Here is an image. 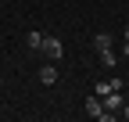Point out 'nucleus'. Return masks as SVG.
<instances>
[{"label":"nucleus","instance_id":"7ed1b4c3","mask_svg":"<svg viewBox=\"0 0 129 122\" xmlns=\"http://www.w3.org/2000/svg\"><path fill=\"white\" fill-rule=\"evenodd\" d=\"M101 101H104V111H118V108H122V104H125V101H122V94H118V90H111V94H104Z\"/></svg>","mask_w":129,"mask_h":122},{"label":"nucleus","instance_id":"9d476101","mask_svg":"<svg viewBox=\"0 0 129 122\" xmlns=\"http://www.w3.org/2000/svg\"><path fill=\"white\" fill-rule=\"evenodd\" d=\"M125 43H129V25H125Z\"/></svg>","mask_w":129,"mask_h":122},{"label":"nucleus","instance_id":"6e6552de","mask_svg":"<svg viewBox=\"0 0 129 122\" xmlns=\"http://www.w3.org/2000/svg\"><path fill=\"white\" fill-rule=\"evenodd\" d=\"M101 61H104L108 68H111V65H115V54H111V50H101Z\"/></svg>","mask_w":129,"mask_h":122},{"label":"nucleus","instance_id":"20e7f679","mask_svg":"<svg viewBox=\"0 0 129 122\" xmlns=\"http://www.w3.org/2000/svg\"><path fill=\"white\" fill-rule=\"evenodd\" d=\"M40 83H43V86H54V83H57V68H54V65H43V68H40Z\"/></svg>","mask_w":129,"mask_h":122},{"label":"nucleus","instance_id":"1a4fd4ad","mask_svg":"<svg viewBox=\"0 0 129 122\" xmlns=\"http://www.w3.org/2000/svg\"><path fill=\"white\" fill-rule=\"evenodd\" d=\"M118 111H122V118H129V104H122V108H118Z\"/></svg>","mask_w":129,"mask_h":122},{"label":"nucleus","instance_id":"f03ea898","mask_svg":"<svg viewBox=\"0 0 129 122\" xmlns=\"http://www.w3.org/2000/svg\"><path fill=\"white\" fill-rule=\"evenodd\" d=\"M86 115H90V118H108V111H104V101L97 97V94L86 101Z\"/></svg>","mask_w":129,"mask_h":122},{"label":"nucleus","instance_id":"0eeeda50","mask_svg":"<svg viewBox=\"0 0 129 122\" xmlns=\"http://www.w3.org/2000/svg\"><path fill=\"white\" fill-rule=\"evenodd\" d=\"M93 47H97V50H111V36H108V33H97V36H93Z\"/></svg>","mask_w":129,"mask_h":122},{"label":"nucleus","instance_id":"f257e3e1","mask_svg":"<svg viewBox=\"0 0 129 122\" xmlns=\"http://www.w3.org/2000/svg\"><path fill=\"white\" fill-rule=\"evenodd\" d=\"M40 50L50 57V61H57V57L64 54V47H61V40H57V36H43V47H40Z\"/></svg>","mask_w":129,"mask_h":122},{"label":"nucleus","instance_id":"423d86ee","mask_svg":"<svg viewBox=\"0 0 129 122\" xmlns=\"http://www.w3.org/2000/svg\"><path fill=\"white\" fill-rule=\"evenodd\" d=\"M25 47H29V50H40V47H43V33H29V36H25Z\"/></svg>","mask_w":129,"mask_h":122},{"label":"nucleus","instance_id":"39448f33","mask_svg":"<svg viewBox=\"0 0 129 122\" xmlns=\"http://www.w3.org/2000/svg\"><path fill=\"white\" fill-rule=\"evenodd\" d=\"M111 90H122V79H108V83H97V97L111 94Z\"/></svg>","mask_w":129,"mask_h":122}]
</instances>
